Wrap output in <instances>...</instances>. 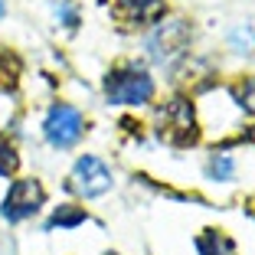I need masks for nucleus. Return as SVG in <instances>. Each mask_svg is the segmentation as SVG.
Segmentation results:
<instances>
[{
	"label": "nucleus",
	"instance_id": "f257e3e1",
	"mask_svg": "<svg viewBox=\"0 0 255 255\" xmlns=\"http://www.w3.org/2000/svg\"><path fill=\"white\" fill-rule=\"evenodd\" d=\"M157 137L173 147H190L200 137V128H196V115L193 105L187 98H173L157 112Z\"/></svg>",
	"mask_w": 255,
	"mask_h": 255
},
{
	"label": "nucleus",
	"instance_id": "f03ea898",
	"mask_svg": "<svg viewBox=\"0 0 255 255\" xmlns=\"http://www.w3.org/2000/svg\"><path fill=\"white\" fill-rule=\"evenodd\" d=\"M105 95L115 105H144L154 98V82L144 69H115L105 79Z\"/></svg>",
	"mask_w": 255,
	"mask_h": 255
},
{
	"label": "nucleus",
	"instance_id": "7ed1b4c3",
	"mask_svg": "<svg viewBox=\"0 0 255 255\" xmlns=\"http://www.w3.org/2000/svg\"><path fill=\"white\" fill-rule=\"evenodd\" d=\"M46 200V190L39 180H16L13 187L7 190V196H3V206H0V213H3V219H10V223H20V219L33 216V213L43 206Z\"/></svg>",
	"mask_w": 255,
	"mask_h": 255
},
{
	"label": "nucleus",
	"instance_id": "20e7f679",
	"mask_svg": "<svg viewBox=\"0 0 255 255\" xmlns=\"http://www.w3.org/2000/svg\"><path fill=\"white\" fill-rule=\"evenodd\" d=\"M187 43H190V26L183 20L160 23L157 30H154V36L147 39L150 59L154 62H173L177 56L187 53Z\"/></svg>",
	"mask_w": 255,
	"mask_h": 255
},
{
	"label": "nucleus",
	"instance_id": "39448f33",
	"mask_svg": "<svg viewBox=\"0 0 255 255\" xmlns=\"http://www.w3.org/2000/svg\"><path fill=\"white\" fill-rule=\"evenodd\" d=\"M69 190H75L79 196H102L105 190H112V173L98 157L85 154L75 160L72 177H69Z\"/></svg>",
	"mask_w": 255,
	"mask_h": 255
},
{
	"label": "nucleus",
	"instance_id": "423d86ee",
	"mask_svg": "<svg viewBox=\"0 0 255 255\" xmlns=\"http://www.w3.org/2000/svg\"><path fill=\"white\" fill-rule=\"evenodd\" d=\"M82 115L75 112L72 105H53L49 115H46V141L53 144V147H72L79 137H82Z\"/></svg>",
	"mask_w": 255,
	"mask_h": 255
},
{
	"label": "nucleus",
	"instance_id": "0eeeda50",
	"mask_svg": "<svg viewBox=\"0 0 255 255\" xmlns=\"http://www.w3.org/2000/svg\"><path fill=\"white\" fill-rule=\"evenodd\" d=\"M164 0H115L112 16L125 26V30H134V26H147V23H157L164 16Z\"/></svg>",
	"mask_w": 255,
	"mask_h": 255
},
{
	"label": "nucleus",
	"instance_id": "6e6552de",
	"mask_svg": "<svg viewBox=\"0 0 255 255\" xmlns=\"http://www.w3.org/2000/svg\"><path fill=\"white\" fill-rule=\"evenodd\" d=\"M20 72H23V62L13 49H3L0 46V92H13L20 85Z\"/></svg>",
	"mask_w": 255,
	"mask_h": 255
},
{
	"label": "nucleus",
	"instance_id": "1a4fd4ad",
	"mask_svg": "<svg viewBox=\"0 0 255 255\" xmlns=\"http://www.w3.org/2000/svg\"><path fill=\"white\" fill-rule=\"evenodd\" d=\"M196 249H200V255H236V246L229 239H226L223 233H203L200 239H196Z\"/></svg>",
	"mask_w": 255,
	"mask_h": 255
},
{
	"label": "nucleus",
	"instance_id": "9d476101",
	"mask_svg": "<svg viewBox=\"0 0 255 255\" xmlns=\"http://www.w3.org/2000/svg\"><path fill=\"white\" fill-rule=\"evenodd\" d=\"M16 167H20V154H16V147L7 141V134H0V173H3V177H13Z\"/></svg>",
	"mask_w": 255,
	"mask_h": 255
},
{
	"label": "nucleus",
	"instance_id": "9b49d317",
	"mask_svg": "<svg viewBox=\"0 0 255 255\" xmlns=\"http://www.w3.org/2000/svg\"><path fill=\"white\" fill-rule=\"evenodd\" d=\"M85 223V213L79 210V206H59V210L53 213V219H49V226H59V229H69V226H79Z\"/></svg>",
	"mask_w": 255,
	"mask_h": 255
},
{
	"label": "nucleus",
	"instance_id": "f8f14e48",
	"mask_svg": "<svg viewBox=\"0 0 255 255\" xmlns=\"http://www.w3.org/2000/svg\"><path fill=\"white\" fill-rule=\"evenodd\" d=\"M233 95H236V102H239L249 115H255V75L252 79H242V82L233 89Z\"/></svg>",
	"mask_w": 255,
	"mask_h": 255
},
{
	"label": "nucleus",
	"instance_id": "ddd939ff",
	"mask_svg": "<svg viewBox=\"0 0 255 255\" xmlns=\"http://www.w3.org/2000/svg\"><path fill=\"white\" fill-rule=\"evenodd\" d=\"M233 173H236V164L229 157L216 154V157L210 160V177H213V180H233Z\"/></svg>",
	"mask_w": 255,
	"mask_h": 255
},
{
	"label": "nucleus",
	"instance_id": "4468645a",
	"mask_svg": "<svg viewBox=\"0 0 255 255\" xmlns=\"http://www.w3.org/2000/svg\"><path fill=\"white\" fill-rule=\"evenodd\" d=\"M56 16H62V20H66V26H75V23H79L72 3H62V7H56Z\"/></svg>",
	"mask_w": 255,
	"mask_h": 255
},
{
	"label": "nucleus",
	"instance_id": "2eb2a0df",
	"mask_svg": "<svg viewBox=\"0 0 255 255\" xmlns=\"http://www.w3.org/2000/svg\"><path fill=\"white\" fill-rule=\"evenodd\" d=\"M249 141H255V128H252V131H249Z\"/></svg>",
	"mask_w": 255,
	"mask_h": 255
},
{
	"label": "nucleus",
	"instance_id": "dca6fc26",
	"mask_svg": "<svg viewBox=\"0 0 255 255\" xmlns=\"http://www.w3.org/2000/svg\"><path fill=\"white\" fill-rule=\"evenodd\" d=\"M0 13H3V3H0Z\"/></svg>",
	"mask_w": 255,
	"mask_h": 255
}]
</instances>
